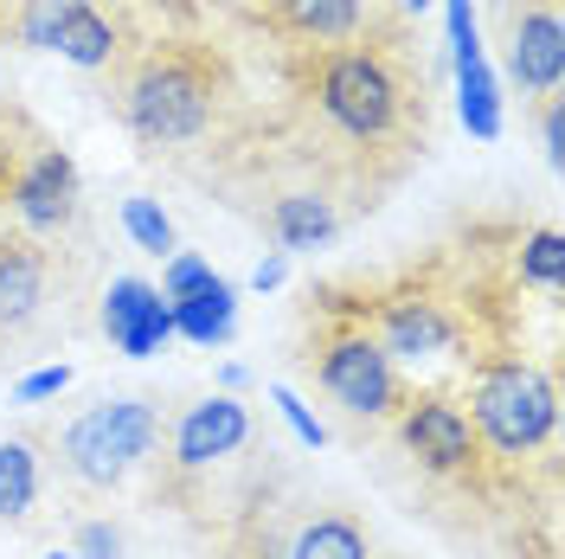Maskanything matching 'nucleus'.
I'll return each instance as SVG.
<instances>
[{"instance_id":"obj_8","label":"nucleus","mask_w":565,"mask_h":559,"mask_svg":"<svg viewBox=\"0 0 565 559\" xmlns=\"http://www.w3.org/2000/svg\"><path fill=\"white\" fill-rule=\"evenodd\" d=\"M501 65H508V77L521 84V97H559V77H565L559 0H521V7H508Z\"/></svg>"},{"instance_id":"obj_5","label":"nucleus","mask_w":565,"mask_h":559,"mask_svg":"<svg viewBox=\"0 0 565 559\" xmlns=\"http://www.w3.org/2000/svg\"><path fill=\"white\" fill-rule=\"evenodd\" d=\"M316 380L348 419H366V424L398 419V405H405V380H398L392 354L373 341V328H334L321 341Z\"/></svg>"},{"instance_id":"obj_24","label":"nucleus","mask_w":565,"mask_h":559,"mask_svg":"<svg viewBox=\"0 0 565 559\" xmlns=\"http://www.w3.org/2000/svg\"><path fill=\"white\" fill-rule=\"evenodd\" d=\"M77 547H84L77 559H122V534H116V527H104V521H90L84 534H77Z\"/></svg>"},{"instance_id":"obj_10","label":"nucleus","mask_w":565,"mask_h":559,"mask_svg":"<svg viewBox=\"0 0 565 559\" xmlns=\"http://www.w3.org/2000/svg\"><path fill=\"white\" fill-rule=\"evenodd\" d=\"M457 315L450 303H437L430 289H398L380 303V328H373V341L392 354V360H437V354L457 348Z\"/></svg>"},{"instance_id":"obj_3","label":"nucleus","mask_w":565,"mask_h":559,"mask_svg":"<svg viewBox=\"0 0 565 559\" xmlns=\"http://www.w3.org/2000/svg\"><path fill=\"white\" fill-rule=\"evenodd\" d=\"M469 424L482 437V451H494L501 463H521V456L546 451L553 431H559V386L546 367H533L521 354L489 360L476 386H469Z\"/></svg>"},{"instance_id":"obj_13","label":"nucleus","mask_w":565,"mask_h":559,"mask_svg":"<svg viewBox=\"0 0 565 559\" xmlns=\"http://www.w3.org/2000/svg\"><path fill=\"white\" fill-rule=\"evenodd\" d=\"M264 13H270V27H277L282 39H296L302 52L341 45V39L366 33V27L380 20L373 0H264Z\"/></svg>"},{"instance_id":"obj_21","label":"nucleus","mask_w":565,"mask_h":559,"mask_svg":"<svg viewBox=\"0 0 565 559\" xmlns=\"http://www.w3.org/2000/svg\"><path fill=\"white\" fill-rule=\"evenodd\" d=\"M212 277H218V271H212V264L200 257V251H174V257L161 264V296H168V303H180V296L206 289Z\"/></svg>"},{"instance_id":"obj_4","label":"nucleus","mask_w":565,"mask_h":559,"mask_svg":"<svg viewBox=\"0 0 565 559\" xmlns=\"http://www.w3.org/2000/svg\"><path fill=\"white\" fill-rule=\"evenodd\" d=\"M154 444H161V405L154 399H104L84 419L65 424L58 463L84 489H116V483H129V470H141L154 456Z\"/></svg>"},{"instance_id":"obj_11","label":"nucleus","mask_w":565,"mask_h":559,"mask_svg":"<svg viewBox=\"0 0 565 559\" xmlns=\"http://www.w3.org/2000/svg\"><path fill=\"white\" fill-rule=\"evenodd\" d=\"M52 303V245L0 239V335H26Z\"/></svg>"},{"instance_id":"obj_12","label":"nucleus","mask_w":565,"mask_h":559,"mask_svg":"<svg viewBox=\"0 0 565 559\" xmlns=\"http://www.w3.org/2000/svg\"><path fill=\"white\" fill-rule=\"evenodd\" d=\"M104 335L116 341L122 354H154L168 335H174V309H168V296L154 289V283L141 277H116L104 296Z\"/></svg>"},{"instance_id":"obj_16","label":"nucleus","mask_w":565,"mask_h":559,"mask_svg":"<svg viewBox=\"0 0 565 559\" xmlns=\"http://www.w3.org/2000/svg\"><path fill=\"white\" fill-rule=\"evenodd\" d=\"M282 559H373V540H366V527L353 515L328 508V515H316V521H302L289 534Z\"/></svg>"},{"instance_id":"obj_6","label":"nucleus","mask_w":565,"mask_h":559,"mask_svg":"<svg viewBox=\"0 0 565 559\" xmlns=\"http://www.w3.org/2000/svg\"><path fill=\"white\" fill-rule=\"evenodd\" d=\"M7 193H13V219L39 245L77 232V219H84V175H77V161L65 148H39L26 168H13Z\"/></svg>"},{"instance_id":"obj_28","label":"nucleus","mask_w":565,"mask_h":559,"mask_svg":"<svg viewBox=\"0 0 565 559\" xmlns=\"http://www.w3.org/2000/svg\"><path fill=\"white\" fill-rule=\"evenodd\" d=\"M52 559H77V553H52Z\"/></svg>"},{"instance_id":"obj_20","label":"nucleus","mask_w":565,"mask_h":559,"mask_svg":"<svg viewBox=\"0 0 565 559\" xmlns=\"http://www.w3.org/2000/svg\"><path fill=\"white\" fill-rule=\"evenodd\" d=\"M521 283H533V289H559L565 283V239L553 225H540L521 245Z\"/></svg>"},{"instance_id":"obj_1","label":"nucleus","mask_w":565,"mask_h":559,"mask_svg":"<svg viewBox=\"0 0 565 559\" xmlns=\"http://www.w3.org/2000/svg\"><path fill=\"white\" fill-rule=\"evenodd\" d=\"M296 123L309 155L348 180L386 187L430 148V77L398 20H373L296 65Z\"/></svg>"},{"instance_id":"obj_26","label":"nucleus","mask_w":565,"mask_h":559,"mask_svg":"<svg viewBox=\"0 0 565 559\" xmlns=\"http://www.w3.org/2000/svg\"><path fill=\"white\" fill-rule=\"evenodd\" d=\"M282 277H289V257H264V264H257V277H250V283H257V289H277Z\"/></svg>"},{"instance_id":"obj_9","label":"nucleus","mask_w":565,"mask_h":559,"mask_svg":"<svg viewBox=\"0 0 565 559\" xmlns=\"http://www.w3.org/2000/svg\"><path fill=\"white\" fill-rule=\"evenodd\" d=\"M250 437V412L238 405V392H212L200 405H186L174 424V456H168V470L174 476H206L212 463H225V456H238Z\"/></svg>"},{"instance_id":"obj_23","label":"nucleus","mask_w":565,"mask_h":559,"mask_svg":"<svg viewBox=\"0 0 565 559\" xmlns=\"http://www.w3.org/2000/svg\"><path fill=\"white\" fill-rule=\"evenodd\" d=\"M270 399H277V405H282V419L296 424V437H302V444H309V451H316L321 437H328V431H321V424L309 419V412H302V399H296V392H289V386H277V392H270Z\"/></svg>"},{"instance_id":"obj_7","label":"nucleus","mask_w":565,"mask_h":559,"mask_svg":"<svg viewBox=\"0 0 565 559\" xmlns=\"http://www.w3.org/2000/svg\"><path fill=\"white\" fill-rule=\"evenodd\" d=\"M392 424H398V444L418 456V470H430V476H476L482 470V437H476V424L457 399H444V392L405 399Z\"/></svg>"},{"instance_id":"obj_15","label":"nucleus","mask_w":565,"mask_h":559,"mask_svg":"<svg viewBox=\"0 0 565 559\" xmlns=\"http://www.w3.org/2000/svg\"><path fill=\"white\" fill-rule=\"evenodd\" d=\"M168 309H174V335L200 341V348H225L232 328H238V289H232L225 277H212L206 289L180 296V303H168Z\"/></svg>"},{"instance_id":"obj_18","label":"nucleus","mask_w":565,"mask_h":559,"mask_svg":"<svg viewBox=\"0 0 565 559\" xmlns=\"http://www.w3.org/2000/svg\"><path fill=\"white\" fill-rule=\"evenodd\" d=\"M457 84H462V123L476 141H494L501 136V104H494V77L482 59H462L457 65Z\"/></svg>"},{"instance_id":"obj_22","label":"nucleus","mask_w":565,"mask_h":559,"mask_svg":"<svg viewBox=\"0 0 565 559\" xmlns=\"http://www.w3.org/2000/svg\"><path fill=\"white\" fill-rule=\"evenodd\" d=\"M65 386H71V367H39V373H26V380H20V392H13V399H20V405H39V399H58Z\"/></svg>"},{"instance_id":"obj_27","label":"nucleus","mask_w":565,"mask_h":559,"mask_svg":"<svg viewBox=\"0 0 565 559\" xmlns=\"http://www.w3.org/2000/svg\"><path fill=\"white\" fill-rule=\"evenodd\" d=\"M398 7H405V13H424V7H430V0H398Z\"/></svg>"},{"instance_id":"obj_17","label":"nucleus","mask_w":565,"mask_h":559,"mask_svg":"<svg viewBox=\"0 0 565 559\" xmlns=\"http://www.w3.org/2000/svg\"><path fill=\"white\" fill-rule=\"evenodd\" d=\"M39 444L33 437H7L0 444V521H26L39 502Z\"/></svg>"},{"instance_id":"obj_25","label":"nucleus","mask_w":565,"mask_h":559,"mask_svg":"<svg viewBox=\"0 0 565 559\" xmlns=\"http://www.w3.org/2000/svg\"><path fill=\"white\" fill-rule=\"evenodd\" d=\"M540 136H546V161L559 168V155H565V129H559V97H540Z\"/></svg>"},{"instance_id":"obj_2","label":"nucleus","mask_w":565,"mask_h":559,"mask_svg":"<svg viewBox=\"0 0 565 559\" xmlns=\"http://www.w3.org/2000/svg\"><path fill=\"white\" fill-rule=\"evenodd\" d=\"M109 104L116 123L148 148V155H180L225 123L232 109V71L218 52L193 39H161L136 45L122 65L109 71Z\"/></svg>"},{"instance_id":"obj_19","label":"nucleus","mask_w":565,"mask_h":559,"mask_svg":"<svg viewBox=\"0 0 565 559\" xmlns=\"http://www.w3.org/2000/svg\"><path fill=\"white\" fill-rule=\"evenodd\" d=\"M122 225H129V239H136L148 257H161V264H168V257L180 251L174 219L161 212V200H148V193H129V200H122Z\"/></svg>"},{"instance_id":"obj_14","label":"nucleus","mask_w":565,"mask_h":559,"mask_svg":"<svg viewBox=\"0 0 565 559\" xmlns=\"http://www.w3.org/2000/svg\"><path fill=\"white\" fill-rule=\"evenodd\" d=\"M264 225H270V239H277L282 251H316L341 232V207H334V193H321V187H289V193L270 200Z\"/></svg>"}]
</instances>
